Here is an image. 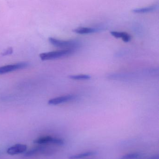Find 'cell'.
<instances>
[{
	"mask_svg": "<svg viewBox=\"0 0 159 159\" xmlns=\"http://www.w3.org/2000/svg\"><path fill=\"white\" fill-rule=\"evenodd\" d=\"M72 52V49L68 48L63 50L41 53L39 55V57L42 61L51 60L68 56Z\"/></svg>",
	"mask_w": 159,
	"mask_h": 159,
	"instance_id": "cell-1",
	"label": "cell"
},
{
	"mask_svg": "<svg viewBox=\"0 0 159 159\" xmlns=\"http://www.w3.org/2000/svg\"><path fill=\"white\" fill-rule=\"evenodd\" d=\"M55 152V150L45 146V145H38L37 146L30 149L25 152V156L26 157H32L37 154H41L44 156H50Z\"/></svg>",
	"mask_w": 159,
	"mask_h": 159,
	"instance_id": "cell-2",
	"label": "cell"
},
{
	"mask_svg": "<svg viewBox=\"0 0 159 159\" xmlns=\"http://www.w3.org/2000/svg\"><path fill=\"white\" fill-rule=\"evenodd\" d=\"M34 143L38 145H47L49 144L61 146L64 144V141L62 138L52 137L51 136H44L39 137L34 141Z\"/></svg>",
	"mask_w": 159,
	"mask_h": 159,
	"instance_id": "cell-3",
	"label": "cell"
},
{
	"mask_svg": "<svg viewBox=\"0 0 159 159\" xmlns=\"http://www.w3.org/2000/svg\"><path fill=\"white\" fill-rule=\"evenodd\" d=\"M28 65L29 64L27 62H21L2 66L0 67V75L5 74L10 72L24 69L28 67Z\"/></svg>",
	"mask_w": 159,
	"mask_h": 159,
	"instance_id": "cell-4",
	"label": "cell"
},
{
	"mask_svg": "<svg viewBox=\"0 0 159 159\" xmlns=\"http://www.w3.org/2000/svg\"><path fill=\"white\" fill-rule=\"evenodd\" d=\"M49 40L51 44L57 47L71 48L76 47L77 45V43L74 41H64L52 37L49 38Z\"/></svg>",
	"mask_w": 159,
	"mask_h": 159,
	"instance_id": "cell-5",
	"label": "cell"
},
{
	"mask_svg": "<svg viewBox=\"0 0 159 159\" xmlns=\"http://www.w3.org/2000/svg\"><path fill=\"white\" fill-rule=\"evenodd\" d=\"M27 149V147L26 145L16 144L9 147L7 149V153L8 155L14 156L24 153L26 152Z\"/></svg>",
	"mask_w": 159,
	"mask_h": 159,
	"instance_id": "cell-6",
	"label": "cell"
},
{
	"mask_svg": "<svg viewBox=\"0 0 159 159\" xmlns=\"http://www.w3.org/2000/svg\"><path fill=\"white\" fill-rule=\"evenodd\" d=\"M75 96L72 95H66L59 96L50 99L48 101V104L50 105H57L63 103L70 102L74 99Z\"/></svg>",
	"mask_w": 159,
	"mask_h": 159,
	"instance_id": "cell-7",
	"label": "cell"
},
{
	"mask_svg": "<svg viewBox=\"0 0 159 159\" xmlns=\"http://www.w3.org/2000/svg\"><path fill=\"white\" fill-rule=\"evenodd\" d=\"M97 153V152L96 151L89 150V151H86L83 153L71 155L69 157V158L70 159H83L86 158L93 157L96 155Z\"/></svg>",
	"mask_w": 159,
	"mask_h": 159,
	"instance_id": "cell-8",
	"label": "cell"
},
{
	"mask_svg": "<svg viewBox=\"0 0 159 159\" xmlns=\"http://www.w3.org/2000/svg\"><path fill=\"white\" fill-rule=\"evenodd\" d=\"M111 34L112 36H114L117 38H121L125 43L129 42L131 39V36L129 34L126 32H121L112 31Z\"/></svg>",
	"mask_w": 159,
	"mask_h": 159,
	"instance_id": "cell-9",
	"label": "cell"
},
{
	"mask_svg": "<svg viewBox=\"0 0 159 159\" xmlns=\"http://www.w3.org/2000/svg\"><path fill=\"white\" fill-rule=\"evenodd\" d=\"M96 29L94 28H87V27H80L75 29L73 30L74 32L78 34H88L93 33L96 32Z\"/></svg>",
	"mask_w": 159,
	"mask_h": 159,
	"instance_id": "cell-10",
	"label": "cell"
},
{
	"mask_svg": "<svg viewBox=\"0 0 159 159\" xmlns=\"http://www.w3.org/2000/svg\"><path fill=\"white\" fill-rule=\"evenodd\" d=\"M158 5L151 6L147 7H142V8H136L133 9V12L135 13H146L151 12L154 10H156V8H157Z\"/></svg>",
	"mask_w": 159,
	"mask_h": 159,
	"instance_id": "cell-11",
	"label": "cell"
},
{
	"mask_svg": "<svg viewBox=\"0 0 159 159\" xmlns=\"http://www.w3.org/2000/svg\"><path fill=\"white\" fill-rule=\"evenodd\" d=\"M141 157L139 153H131L125 154L120 157L119 159H138Z\"/></svg>",
	"mask_w": 159,
	"mask_h": 159,
	"instance_id": "cell-12",
	"label": "cell"
},
{
	"mask_svg": "<svg viewBox=\"0 0 159 159\" xmlns=\"http://www.w3.org/2000/svg\"><path fill=\"white\" fill-rule=\"evenodd\" d=\"M69 78L74 80H87L91 79V76L88 75H77L69 76Z\"/></svg>",
	"mask_w": 159,
	"mask_h": 159,
	"instance_id": "cell-13",
	"label": "cell"
},
{
	"mask_svg": "<svg viewBox=\"0 0 159 159\" xmlns=\"http://www.w3.org/2000/svg\"><path fill=\"white\" fill-rule=\"evenodd\" d=\"M13 48H9L2 53V56H7V55H10L13 53Z\"/></svg>",
	"mask_w": 159,
	"mask_h": 159,
	"instance_id": "cell-14",
	"label": "cell"
},
{
	"mask_svg": "<svg viewBox=\"0 0 159 159\" xmlns=\"http://www.w3.org/2000/svg\"><path fill=\"white\" fill-rule=\"evenodd\" d=\"M145 159H159V156L158 154H157V155H154L150 156V157H148Z\"/></svg>",
	"mask_w": 159,
	"mask_h": 159,
	"instance_id": "cell-15",
	"label": "cell"
}]
</instances>
